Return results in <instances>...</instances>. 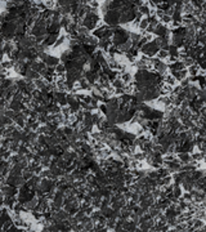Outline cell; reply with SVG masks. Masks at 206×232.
Returning a JSON list of instances; mask_svg holds the SVG:
<instances>
[{
  "label": "cell",
  "instance_id": "cell-10",
  "mask_svg": "<svg viewBox=\"0 0 206 232\" xmlns=\"http://www.w3.org/2000/svg\"><path fill=\"white\" fill-rule=\"evenodd\" d=\"M156 57L161 61H166L167 57H169V53H167V50H165V49H159V52L156 53Z\"/></svg>",
  "mask_w": 206,
  "mask_h": 232
},
{
  "label": "cell",
  "instance_id": "cell-15",
  "mask_svg": "<svg viewBox=\"0 0 206 232\" xmlns=\"http://www.w3.org/2000/svg\"><path fill=\"white\" fill-rule=\"evenodd\" d=\"M54 71H56V74H63V72H66V66H64V63L60 62L57 64V66L54 67Z\"/></svg>",
  "mask_w": 206,
  "mask_h": 232
},
{
  "label": "cell",
  "instance_id": "cell-11",
  "mask_svg": "<svg viewBox=\"0 0 206 232\" xmlns=\"http://www.w3.org/2000/svg\"><path fill=\"white\" fill-rule=\"evenodd\" d=\"M21 176H22V178H23L25 180H28V179H30V178L34 176V173H32L30 169H28V168H26V169H22Z\"/></svg>",
  "mask_w": 206,
  "mask_h": 232
},
{
  "label": "cell",
  "instance_id": "cell-12",
  "mask_svg": "<svg viewBox=\"0 0 206 232\" xmlns=\"http://www.w3.org/2000/svg\"><path fill=\"white\" fill-rule=\"evenodd\" d=\"M124 85H125V84H124V81L121 80L120 77H116L115 80H112V81H111V86H112L113 89H116V88H122Z\"/></svg>",
  "mask_w": 206,
  "mask_h": 232
},
{
  "label": "cell",
  "instance_id": "cell-9",
  "mask_svg": "<svg viewBox=\"0 0 206 232\" xmlns=\"http://www.w3.org/2000/svg\"><path fill=\"white\" fill-rule=\"evenodd\" d=\"M173 184H174V187H173V195H174V197L179 199V197L182 196V193H183V188H182L180 184H175V183H173Z\"/></svg>",
  "mask_w": 206,
  "mask_h": 232
},
{
  "label": "cell",
  "instance_id": "cell-3",
  "mask_svg": "<svg viewBox=\"0 0 206 232\" xmlns=\"http://www.w3.org/2000/svg\"><path fill=\"white\" fill-rule=\"evenodd\" d=\"M16 202H17V196H9V195H5L4 196V206L8 208L9 212H12V209Z\"/></svg>",
  "mask_w": 206,
  "mask_h": 232
},
{
  "label": "cell",
  "instance_id": "cell-16",
  "mask_svg": "<svg viewBox=\"0 0 206 232\" xmlns=\"http://www.w3.org/2000/svg\"><path fill=\"white\" fill-rule=\"evenodd\" d=\"M182 62H183V64H184V67H188V66H191V64L195 63V60L191 57H186L184 60H182Z\"/></svg>",
  "mask_w": 206,
  "mask_h": 232
},
{
  "label": "cell",
  "instance_id": "cell-18",
  "mask_svg": "<svg viewBox=\"0 0 206 232\" xmlns=\"http://www.w3.org/2000/svg\"><path fill=\"white\" fill-rule=\"evenodd\" d=\"M0 68H2V66H0Z\"/></svg>",
  "mask_w": 206,
  "mask_h": 232
},
{
  "label": "cell",
  "instance_id": "cell-14",
  "mask_svg": "<svg viewBox=\"0 0 206 232\" xmlns=\"http://www.w3.org/2000/svg\"><path fill=\"white\" fill-rule=\"evenodd\" d=\"M148 25H150L148 17H143V18L141 19V22H139V25H138V28H139V30H146Z\"/></svg>",
  "mask_w": 206,
  "mask_h": 232
},
{
  "label": "cell",
  "instance_id": "cell-7",
  "mask_svg": "<svg viewBox=\"0 0 206 232\" xmlns=\"http://www.w3.org/2000/svg\"><path fill=\"white\" fill-rule=\"evenodd\" d=\"M186 68H187V72H188V76H197L198 75V71H200V67H198L196 63L191 64V66H188Z\"/></svg>",
  "mask_w": 206,
  "mask_h": 232
},
{
  "label": "cell",
  "instance_id": "cell-6",
  "mask_svg": "<svg viewBox=\"0 0 206 232\" xmlns=\"http://www.w3.org/2000/svg\"><path fill=\"white\" fill-rule=\"evenodd\" d=\"M138 12L141 13L143 17H148V16H150V13H151V9H150V6L143 2L142 5H139V6H138Z\"/></svg>",
  "mask_w": 206,
  "mask_h": 232
},
{
  "label": "cell",
  "instance_id": "cell-5",
  "mask_svg": "<svg viewBox=\"0 0 206 232\" xmlns=\"http://www.w3.org/2000/svg\"><path fill=\"white\" fill-rule=\"evenodd\" d=\"M120 79L124 81V84H129L131 81H134V75L131 74V71H125L122 74H120Z\"/></svg>",
  "mask_w": 206,
  "mask_h": 232
},
{
  "label": "cell",
  "instance_id": "cell-13",
  "mask_svg": "<svg viewBox=\"0 0 206 232\" xmlns=\"http://www.w3.org/2000/svg\"><path fill=\"white\" fill-rule=\"evenodd\" d=\"M159 21H160V23H163V25L169 26V25H170V22H171V17H170V16H167V14H165V13H164V16H163V17H160V18H159Z\"/></svg>",
  "mask_w": 206,
  "mask_h": 232
},
{
  "label": "cell",
  "instance_id": "cell-17",
  "mask_svg": "<svg viewBox=\"0 0 206 232\" xmlns=\"http://www.w3.org/2000/svg\"><path fill=\"white\" fill-rule=\"evenodd\" d=\"M143 36L146 38V40H147V41H152V40L154 39V35H153V34H148V32H146Z\"/></svg>",
  "mask_w": 206,
  "mask_h": 232
},
{
  "label": "cell",
  "instance_id": "cell-2",
  "mask_svg": "<svg viewBox=\"0 0 206 232\" xmlns=\"http://www.w3.org/2000/svg\"><path fill=\"white\" fill-rule=\"evenodd\" d=\"M43 62H44V63H45V64H47V66H48V67H56V66H57V64H58V63H60L61 61H60V58H58V57L48 54V56H47V58H45V60H44Z\"/></svg>",
  "mask_w": 206,
  "mask_h": 232
},
{
  "label": "cell",
  "instance_id": "cell-4",
  "mask_svg": "<svg viewBox=\"0 0 206 232\" xmlns=\"http://www.w3.org/2000/svg\"><path fill=\"white\" fill-rule=\"evenodd\" d=\"M175 155H176V159H178L182 164H188L191 160H192L189 152H178V154H175Z\"/></svg>",
  "mask_w": 206,
  "mask_h": 232
},
{
  "label": "cell",
  "instance_id": "cell-1",
  "mask_svg": "<svg viewBox=\"0 0 206 232\" xmlns=\"http://www.w3.org/2000/svg\"><path fill=\"white\" fill-rule=\"evenodd\" d=\"M159 49H160V47L152 40V41H147L146 44H143L142 48L139 49V52L142 54H146L147 57H154L156 53L159 52Z\"/></svg>",
  "mask_w": 206,
  "mask_h": 232
},
{
  "label": "cell",
  "instance_id": "cell-8",
  "mask_svg": "<svg viewBox=\"0 0 206 232\" xmlns=\"http://www.w3.org/2000/svg\"><path fill=\"white\" fill-rule=\"evenodd\" d=\"M13 64H14V62L12 61V60H3V61H0V66H2V68H5V70H12L13 68Z\"/></svg>",
  "mask_w": 206,
  "mask_h": 232
}]
</instances>
